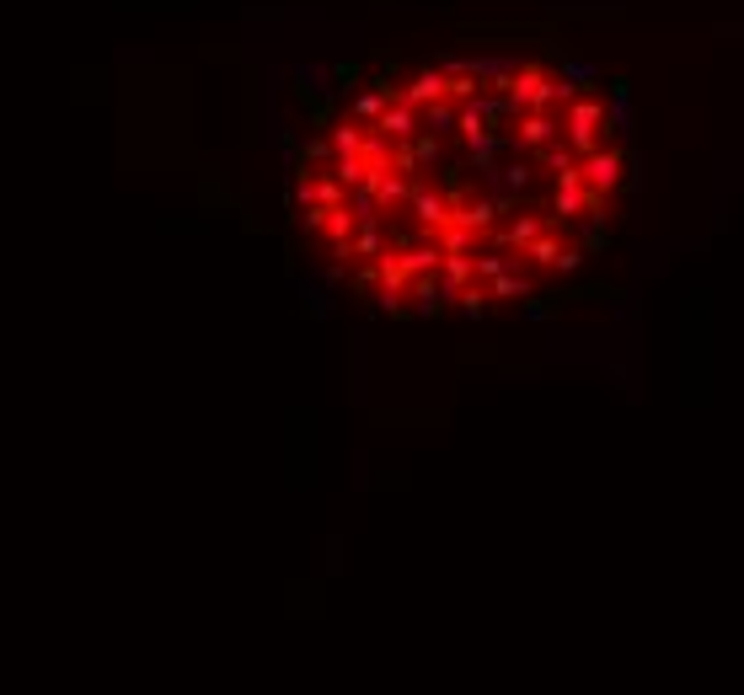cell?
I'll return each instance as SVG.
<instances>
[{"label": "cell", "instance_id": "obj_1", "mask_svg": "<svg viewBox=\"0 0 744 695\" xmlns=\"http://www.w3.org/2000/svg\"><path fill=\"white\" fill-rule=\"evenodd\" d=\"M626 177L621 108L594 75L493 54L354 86L310 134L295 209L386 310L482 316L579 268Z\"/></svg>", "mask_w": 744, "mask_h": 695}]
</instances>
